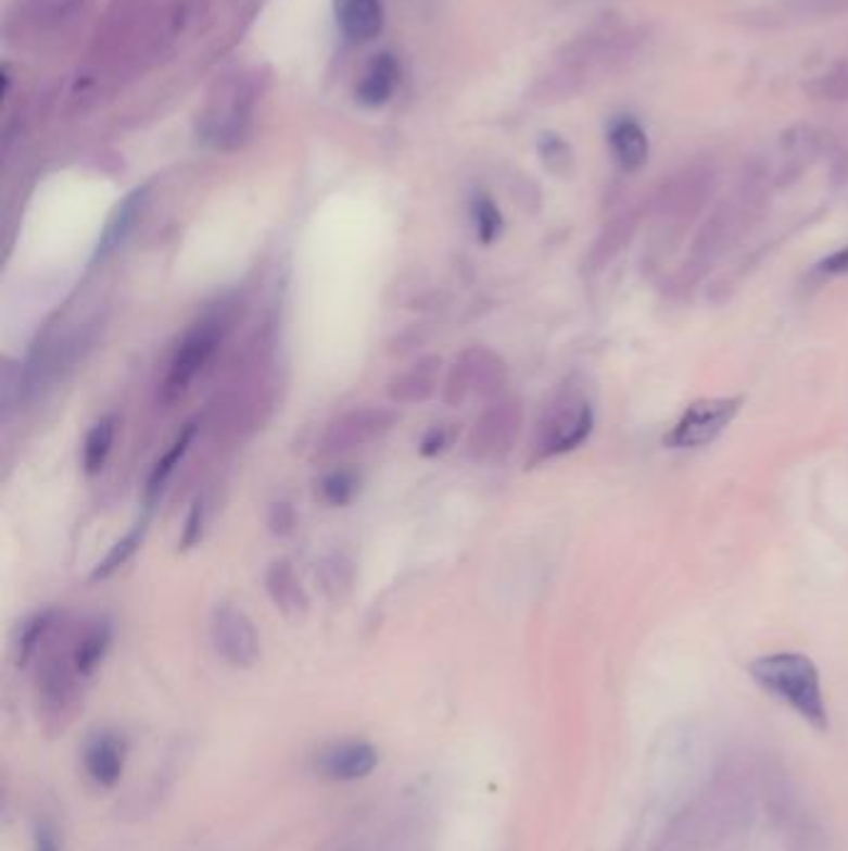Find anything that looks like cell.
I'll use <instances>...</instances> for the list:
<instances>
[{
  "label": "cell",
  "mask_w": 848,
  "mask_h": 851,
  "mask_svg": "<svg viewBox=\"0 0 848 851\" xmlns=\"http://www.w3.org/2000/svg\"><path fill=\"white\" fill-rule=\"evenodd\" d=\"M645 30L615 28L597 30L570 42L555 60V67L537 83L540 102L570 100L585 90L597 77L620 73L640 55L645 46Z\"/></svg>",
  "instance_id": "1"
},
{
  "label": "cell",
  "mask_w": 848,
  "mask_h": 851,
  "mask_svg": "<svg viewBox=\"0 0 848 851\" xmlns=\"http://www.w3.org/2000/svg\"><path fill=\"white\" fill-rule=\"evenodd\" d=\"M749 675L761 690L792 708L811 727H828L824 690H821L819 669L811 658L801 652H771V655L751 660Z\"/></svg>",
  "instance_id": "2"
},
{
  "label": "cell",
  "mask_w": 848,
  "mask_h": 851,
  "mask_svg": "<svg viewBox=\"0 0 848 851\" xmlns=\"http://www.w3.org/2000/svg\"><path fill=\"white\" fill-rule=\"evenodd\" d=\"M595 411L593 403L580 391H565L562 397L550 403L547 414L540 424L535 459L547 461L555 455L575 451L593 434Z\"/></svg>",
  "instance_id": "3"
},
{
  "label": "cell",
  "mask_w": 848,
  "mask_h": 851,
  "mask_svg": "<svg viewBox=\"0 0 848 851\" xmlns=\"http://www.w3.org/2000/svg\"><path fill=\"white\" fill-rule=\"evenodd\" d=\"M717 187V170L709 162H692L667 179L655 195V214L667 229H680L705 210Z\"/></svg>",
  "instance_id": "4"
},
{
  "label": "cell",
  "mask_w": 848,
  "mask_h": 851,
  "mask_svg": "<svg viewBox=\"0 0 848 851\" xmlns=\"http://www.w3.org/2000/svg\"><path fill=\"white\" fill-rule=\"evenodd\" d=\"M225 320L222 316H207L194 324L187 337L179 343L173 361H169L165 381H162V401L173 403L182 399L194 378L204 372L212 356L217 354L222 339H225Z\"/></svg>",
  "instance_id": "5"
},
{
  "label": "cell",
  "mask_w": 848,
  "mask_h": 851,
  "mask_svg": "<svg viewBox=\"0 0 848 851\" xmlns=\"http://www.w3.org/2000/svg\"><path fill=\"white\" fill-rule=\"evenodd\" d=\"M742 397H712L689 403L682 416L674 421L670 434L665 436V446L674 451H692L709 446L714 438L730 428L739 414Z\"/></svg>",
  "instance_id": "6"
},
{
  "label": "cell",
  "mask_w": 848,
  "mask_h": 851,
  "mask_svg": "<svg viewBox=\"0 0 848 851\" xmlns=\"http://www.w3.org/2000/svg\"><path fill=\"white\" fill-rule=\"evenodd\" d=\"M212 644L222 660L235 667H252L262 655L260 633L242 610L231 605H217L210 623Z\"/></svg>",
  "instance_id": "7"
},
{
  "label": "cell",
  "mask_w": 848,
  "mask_h": 851,
  "mask_svg": "<svg viewBox=\"0 0 848 851\" xmlns=\"http://www.w3.org/2000/svg\"><path fill=\"white\" fill-rule=\"evenodd\" d=\"M396 421V414L389 409H356L351 414L333 421L327 436L321 438V453L337 455L351 449H358L374 438L383 436Z\"/></svg>",
  "instance_id": "8"
},
{
  "label": "cell",
  "mask_w": 848,
  "mask_h": 851,
  "mask_svg": "<svg viewBox=\"0 0 848 851\" xmlns=\"http://www.w3.org/2000/svg\"><path fill=\"white\" fill-rule=\"evenodd\" d=\"M250 115L252 92L246 85H239V88L231 90L227 98H222L219 105L204 117V140L222 150L237 148V145H242L246 130H250Z\"/></svg>",
  "instance_id": "9"
},
{
  "label": "cell",
  "mask_w": 848,
  "mask_h": 851,
  "mask_svg": "<svg viewBox=\"0 0 848 851\" xmlns=\"http://www.w3.org/2000/svg\"><path fill=\"white\" fill-rule=\"evenodd\" d=\"M518 431H520L518 403L505 401L498 403V406H493L491 411H485L483 418L476 424L470 446H473V453L481 455V459H501L505 451H510Z\"/></svg>",
  "instance_id": "10"
},
{
  "label": "cell",
  "mask_w": 848,
  "mask_h": 851,
  "mask_svg": "<svg viewBox=\"0 0 848 851\" xmlns=\"http://www.w3.org/2000/svg\"><path fill=\"white\" fill-rule=\"evenodd\" d=\"M379 764V752L362 739L331 744L319 754V775L331 781H356L371 775Z\"/></svg>",
  "instance_id": "11"
},
{
  "label": "cell",
  "mask_w": 848,
  "mask_h": 851,
  "mask_svg": "<svg viewBox=\"0 0 848 851\" xmlns=\"http://www.w3.org/2000/svg\"><path fill=\"white\" fill-rule=\"evenodd\" d=\"M125 760H127V744L125 737L117 733H110V729H102V733L92 735L90 742L85 744V772L88 777L96 781L98 787H113L123 777L125 769Z\"/></svg>",
  "instance_id": "12"
},
{
  "label": "cell",
  "mask_w": 848,
  "mask_h": 851,
  "mask_svg": "<svg viewBox=\"0 0 848 851\" xmlns=\"http://www.w3.org/2000/svg\"><path fill=\"white\" fill-rule=\"evenodd\" d=\"M505 368L498 356H493L485 349H473L468 354H463L460 364L453 368V376L448 381V391H456L458 399L466 393L478 391H495L503 384Z\"/></svg>",
  "instance_id": "13"
},
{
  "label": "cell",
  "mask_w": 848,
  "mask_h": 851,
  "mask_svg": "<svg viewBox=\"0 0 848 851\" xmlns=\"http://www.w3.org/2000/svg\"><path fill=\"white\" fill-rule=\"evenodd\" d=\"M148 195H150L148 187H137L117 204L113 217L107 220V225L98 239L96 254H92V264L105 262L107 256H113L117 249L127 242V237L132 235V229L137 222H140L144 208H148Z\"/></svg>",
  "instance_id": "14"
},
{
  "label": "cell",
  "mask_w": 848,
  "mask_h": 851,
  "mask_svg": "<svg viewBox=\"0 0 848 851\" xmlns=\"http://www.w3.org/2000/svg\"><path fill=\"white\" fill-rule=\"evenodd\" d=\"M77 680H80V675L75 673L73 660H50L42 665L38 677V692L48 717H63L71 712L77 694Z\"/></svg>",
  "instance_id": "15"
},
{
  "label": "cell",
  "mask_w": 848,
  "mask_h": 851,
  "mask_svg": "<svg viewBox=\"0 0 848 851\" xmlns=\"http://www.w3.org/2000/svg\"><path fill=\"white\" fill-rule=\"evenodd\" d=\"M92 0H23L21 25L33 33L63 30L88 11Z\"/></svg>",
  "instance_id": "16"
},
{
  "label": "cell",
  "mask_w": 848,
  "mask_h": 851,
  "mask_svg": "<svg viewBox=\"0 0 848 851\" xmlns=\"http://www.w3.org/2000/svg\"><path fill=\"white\" fill-rule=\"evenodd\" d=\"M333 13L341 33L354 42L371 40L383 28L381 0H333Z\"/></svg>",
  "instance_id": "17"
},
{
  "label": "cell",
  "mask_w": 848,
  "mask_h": 851,
  "mask_svg": "<svg viewBox=\"0 0 848 851\" xmlns=\"http://www.w3.org/2000/svg\"><path fill=\"white\" fill-rule=\"evenodd\" d=\"M396 83H398L396 60H393V55L383 53V55L376 58L371 65H368V71L364 73L362 83H358V88H356V98H358V102H362V105L379 108L391 98Z\"/></svg>",
  "instance_id": "18"
},
{
  "label": "cell",
  "mask_w": 848,
  "mask_h": 851,
  "mask_svg": "<svg viewBox=\"0 0 848 851\" xmlns=\"http://www.w3.org/2000/svg\"><path fill=\"white\" fill-rule=\"evenodd\" d=\"M267 590H269V598L274 600V605H277L284 615L294 617V615H302L306 610L308 603L306 592L296 578L294 567H291L287 561L271 563L267 573Z\"/></svg>",
  "instance_id": "19"
},
{
  "label": "cell",
  "mask_w": 848,
  "mask_h": 851,
  "mask_svg": "<svg viewBox=\"0 0 848 851\" xmlns=\"http://www.w3.org/2000/svg\"><path fill=\"white\" fill-rule=\"evenodd\" d=\"M610 145L624 170H640L649 158V140L635 120H617L610 127Z\"/></svg>",
  "instance_id": "20"
},
{
  "label": "cell",
  "mask_w": 848,
  "mask_h": 851,
  "mask_svg": "<svg viewBox=\"0 0 848 851\" xmlns=\"http://www.w3.org/2000/svg\"><path fill=\"white\" fill-rule=\"evenodd\" d=\"M439 359H423L408 368L406 374L396 376L391 381V399L398 403L423 401L435 391V378H439Z\"/></svg>",
  "instance_id": "21"
},
{
  "label": "cell",
  "mask_w": 848,
  "mask_h": 851,
  "mask_svg": "<svg viewBox=\"0 0 848 851\" xmlns=\"http://www.w3.org/2000/svg\"><path fill=\"white\" fill-rule=\"evenodd\" d=\"M110 644H113V627L107 621H98L83 633V638L77 640L73 650V667L80 677H90L100 667V662L105 660Z\"/></svg>",
  "instance_id": "22"
},
{
  "label": "cell",
  "mask_w": 848,
  "mask_h": 851,
  "mask_svg": "<svg viewBox=\"0 0 848 851\" xmlns=\"http://www.w3.org/2000/svg\"><path fill=\"white\" fill-rule=\"evenodd\" d=\"M115 434H117V416L100 418L98 424L90 428V434L85 438V446H83V466L88 476H96V473H100L102 466H105L107 455L113 451Z\"/></svg>",
  "instance_id": "23"
},
{
  "label": "cell",
  "mask_w": 848,
  "mask_h": 851,
  "mask_svg": "<svg viewBox=\"0 0 848 851\" xmlns=\"http://www.w3.org/2000/svg\"><path fill=\"white\" fill-rule=\"evenodd\" d=\"M194 434H197V426L194 424H187L182 431L177 434L175 443L169 446L167 453L162 455V459L154 463V468L150 473V480H148V501L152 503L154 498H157V493L162 491V486L167 484V478L173 476V471L179 466V461H182V455L187 453V449H190V443L194 441Z\"/></svg>",
  "instance_id": "24"
},
{
  "label": "cell",
  "mask_w": 848,
  "mask_h": 851,
  "mask_svg": "<svg viewBox=\"0 0 848 851\" xmlns=\"http://www.w3.org/2000/svg\"><path fill=\"white\" fill-rule=\"evenodd\" d=\"M807 92L821 102H848V60H838L824 73L811 77Z\"/></svg>",
  "instance_id": "25"
},
{
  "label": "cell",
  "mask_w": 848,
  "mask_h": 851,
  "mask_svg": "<svg viewBox=\"0 0 848 851\" xmlns=\"http://www.w3.org/2000/svg\"><path fill=\"white\" fill-rule=\"evenodd\" d=\"M142 536H144V526H137L127 533L123 540H117V543L110 548V553L98 563L96 571H92V580H105L115 571H119V567H123L135 555V550L140 548Z\"/></svg>",
  "instance_id": "26"
},
{
  "label": "cell",
  "mask_w": 848,
  "mask_h": 851,
  "mask_svg": "<svg viewBox=\"0 0 848 851\" xmlns=\"http://www.w3.org/2000/svg\"><path fill=\"white\" fill-rule=\"evenodd\" d=\"M470 217H473L476 235L483 245H493L503 229V214L488 195H478L470 204Z\"/></svg>",
  "instance_id": "27"
},
{
  "label": "cell",
  "mask_w": 848,
  "mask_h": 851,
  "mask_svg": "<svg viewBox=\"0 0 848 851\" xmlns=\"http://www.w3.org/2000/svg\"><path fill=\"white\" fill-rule=\"evenodd\" d=\"M53 621H55L53 610H42V613L33 615L30 621L21 627V635H18V662L21 665H25V662L36 655L38 644L50 633Z\"/></svg>",
  "instance_id": "28"
},
{
  "label": "cell",
  "mask_w": 848,
  "mask_h": 851,
  "mask_svg": "<svg viewBox=\"0 0 848 851\" xmlns=\"http://www.w3.org/2000/svg\"><path fill=\"white\" fill-rule=\"evenodd\" d=\"M358 491V478L354 471L337 468L321 478V498L329 505H346Z\"/></svg>",
  "instance_id": "29"
},
{
  "label": "cell",
  "mask_w": 848,
  "mask_h": 851,
  "mask_svg": "<svg viewBox=\"0 0 848 851\" xmlns=\"http://www.w3.org/2000/svg\"><path fill=\"white\" fill-rule=\"evenodd\" d=\"M637 227V214L635 212H628L622 214V217H617L610 227H607L603 242L597 245V256H603V260H610V256L615 252H620L624 242H630V235L635 231Z\"/></svg>",
  "instance_id": "30"
},
{
  "label": "cell",
  "mask_w": 848,
  "mask_h": 851,
  "mask_svg": "<svg viewBox=\"0 0 848 851\" xmlns=\"http://www.w3.org/2000/svg\"><path fill=\"white\" fill-rule=\"evenodd\" d=\"M540 154H543V162L553 172L568 170L570 162H572L570 148L560 140V137H555V135H545V140L540 142Z\"/></svg>",
  "instance_id": "31"
},
{
  "label": "cell",
  "mask_w": 848,
  "mask_h": 851,
  "mask_svg": "<svg viewBox=\"0 0 848 851\" xmlns=\"http://www.w3.org/2000/svg\"><path fill=\"white\" fill-rule=\"evenodd\" d=\"M846 274H848V247H841V249H836V252H831L828 256H824V260L813 264V270H811V277H817V279L846 277Z\"/></svg>",
  "instance_id": "32"
},
{
  "label": "cell",
  "mask_w": 848,
  "mask_h": 851,
  "mask_svg": "<svg viewBox=\"0 0 848 851\" xmlns=\"http://www.w3.org/2000/svg\"><path fill=\"white\" fill-rule=\"evenodd\" d=\"M202 528H204V503L194 501L192 509H190V515H187V523H185V530H182V540H179V548L190 550V548H194L197 543H200Z\"/></svg>",
  "instance_id": "33"
},
{
  "label": "cell",
  "mask_w": 848,
  "mask_h": 851,
  "mask_svg": "<svg viewBox=\"0 0 848 851\" xmlns=\"http://www.w3.org/2000/svg\"><path fill=\"white\" fill-rule=\"evenodd\" d=\"M346 567L349 565L341 561L339 555H333L331 561H327V563L321 565V580H324V588H327L329 596H339V588H344V590L349 588L351 578H349V575H346V578H344V575H341V571H346Z\"/></svg>",
  "instance_id": "34"
},
{
  "label": "cell",
  "mask_w": 848,
  "mask_h": 851,
  "mask_svg": "<svg viewBox=\"0 0 848 851\" xmlns=\"http://www.w3.org/2000/svg\"><path fill=\"white\" fill-rule=\"evenodd\" d=\"M269 526L274 533H277V536H289V533L294 530L296 518H294V511H291L289 503L274 505L271 515H269Z\"/></svg>",
  "instance_id": "35"
},
{
  "label": "cell",
  "mask_w": 848,
  "mask_h": 851,
  "mask_svg": "<svg viewBox=\"0 0 848 851\" xmlns=\"http://www.w3.org/2000/svg\"><path fill=\"white\" fill-rule=\"evenodd\" d=\"M33 851H63L58 841V831L48 822H38L36 837H33Z\"/></svg>",
  "instance_id": "36"
},
{
  "label": "cell",
  "mask_w": 848,
  "mask_h": 851,
  "mask_svg": "<svg viewBox=\"0 0 848 851\" xmlns=\"http://www.w3.org/2000/svg\"><path fill=\"white\" fill-rule=\"evenodd\" d=\"M803 11H809L811 15H838V13H848V0H807L803 3Z\"/></svg>",
  "instance_id": "37"
},
{
  "label": "cell",
  "mask_w": 848,
  "mask_h": 851,
  "mask_svg": "<svg viewBox=\"0 0 848 851\" xmlns=\"http://www.w3.org/2000/svg\"><path fill=\"white\" fill-rule=\"evenodd\" d=\"M448 441H451L448 431H443V428H433V431L421 441V453L423 455H439L445 446H448Z\"/></svg>",
  "instance_id": "38"
}]
</instances>
